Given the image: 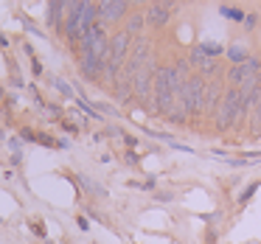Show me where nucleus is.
Returning a JSON list of instances; mask_svg holds the SVG:
<instances>
[{
    "label": "nucleus",
    "mask_w": 261,
    "mask_h": 244,
    "mask_svg": "<svg viewBox=\"0 0 261 244\" xmlns=\"http://www.w3.org/2000/svg\"><path fill=\"white\" fill-rule=\"evenodd\" d=\"M182 79L174 68H160L154 76V110L158 113H171V101L180 96Z\"/></svg>",
    "instance_id": "nucleus-1"
},
{
    "label": "nucleus",
    "mask_w": 261,
    "mask_h": 244,
    "mask_svg": "<svg viewBox=\"0 0 261 244\" xmlns=\"http://www.w3.org/2000/svg\"><path fill=\"white\" fill-rule=\"evenodd\" d=\"M202 96H205V82L199 76H188L180 87V96H177V107H171V118L182 121V115H191L197 110H202Z\"/></svg>",
    "instance_id": "nucleus-2"
},
{
    "label": "nucleus",
    "mask_w": 261,
    "mask_h": 244,
    "mask_svg": "<svg viewBox=\"0 0 261 244\" xmlns=\"http://www.w3.org/2000/svg\"><path fill=\"white\" fill-rule=\"evenodd\" d=\"M98 14V3H68V37L70 40H82L90 31L93 17Z\"/></svg>",
    "instance_id": "nucleus-3"
},
{
    "label": "nucleus",
    "mask_w": 261,
    "mask_h": 244,
    "mask_svg": "<svg viewBox=\"0 0 261 244\" xmlns=\"http://www.w3.org/2000/svg\"><path fill=\"white\" fill-rule=\"evenodd\" d=\"M244 113V104H242V90L239 87H230L222 98L219 110H216V126L219 129H230L236 124V118H242Z\"/></svg>",
    "instance_id": "nucleus-4"
},
{
    "label": "nucleus",
    "mask_w": 261,
    "mask_h": 244,
    "mask_svg": "<svg viewBox=\"0 0 261 244\" xmlns=\"http://www.w3.org/2000/svg\"><path fill=\"white\" fill-rule=\"evenodd\" d=\"M132 51V37L126 34V31H118V34L110 40V53H107V79L113 82L115 79V70L124 65V59H126V53Z\"/></svg>",
    "instance_id": "nucleus-5"
},
{
    "label": "nucleus",
    "mask_w": 261,
    "mask_h": 244,
    "mask_svg": "<svg viewBox=\"0 0 261 244\" xmlns=\"http://www.w3.org/2000/svg\"><path fill=\"white\" fill-rule=\"evenodd\" d=\"M154 76H158V68H154V62L149 59V62L135 73V82H132V87H135V96H138V98L149 101V93H152V82H154Z\"/></svg>",
    "instance_id": "nucleus-6"
},
{
    "label": "nucleus",
    "mask_w": 261,
    "mask_h": 244,
    "mask_svg": "<svg viewBox=\"0 0 261 244\" xmlns=\"http://www.w3.org/2000/svg\"><path fill=\"white\" fill-rule=\"evenodd\" d=\"M258 70H261V62H258V59H253V57H250L247 62H242V65H233V68H230V73H227V76H230L233 87H242L244 82H247L250 76H255Z\"/></svg>",
    "instance_id": "nucleus-7"
},
{
    "label": "nucleus",
    "mask_w": 261,
    "mask_h": 244,
    "mask_svg": "<svg viewBox=\"0 0 261 244\" xmlns=\"http://www.w3.org/2000/svg\"><path fill=\"white\" fill-rule=\"evenodd\" d=\"M171 6H174V3H152V6L146 9V23H149V29H163V25L169 23Z\"/></svg>",
    "instance_id": "nucleus-8"
},
{
    "label": "nucleus",
    "mask_w": 261,
    "mask_h": 244,
    "mask_svg": "<svg viewBox=\"0 0 261 244\" xmlns=\"http://www.w3.org/2000/svg\"><path fill=\"white\" fill-rule=\"evenodd\" d=\"M126 9H129L126 0H104V3H98V17L101 20H118L126 14Z\"/></svg>",
    "instance_id": "nucleus-9"
},
{
    "label": "nucleus",
    "mask_w": 261,
    "mask_h": 244,
    "mask_svg": "<svg viewBox=\"0 0 261 244\" xmlns=\"http://www.w3.org/2000/svg\"><path fill=\"white\" fill-rule=\"evenodd\" d=\"M132 76H129V70H121V76H118V82H115V93H118V101H126V98H129V90H135V87H132Z\"/></svg>",
    "instance_id": "nucleus-10"
},
{
    "label": "nucleus",
    "mask_w": 261,
    "mask_h": 244,
    "mask_svg": "<svg viewBox=\"0 0 261 244\" xmlns=\"http://www.w3.org/2000/svg\"><path fill=\"white\" fill-rule=\"evenodd\" d=\"M216 101H219V82H208L205 85V96H202V110L211 113Z\"/></svg>",
    "instance_id": "nucleus-11"
},
{
    "label": "nucleus",
    "mask_w": 261,
    "mask_h": 244,
    "mask_svg": "<svg viewBox=\"0 0 261 244\" xmlns=\"http://www.w3.org/2000/svg\"><path fill=\"white\" fill-rule=\"evenodd\" d=\"M191 59H194V62H197L199 68H202L205 73H208V76H214V73H216V62H214L211 57H205V53L199 51V48H194V51H191Z\"/></svg>",
    "instance_id": "nucleus-12"
},
{
    "label": "nucleus",
    "mask_w": 261,
    "mask_h": 244,
    "mask_svg": "<svg viewBox=\"0 0 261 244\" xmlns=\"http://www.w3.org/2000/svg\"><path fill=\"white\" fill-rule=\"evenodd\" d=\"M227 57H230L233 65H242V62H247V59H250V53H247V48H244V45H239V42H236V45L227 48Z\"/></svg>",
    "instance_id": "nucleus-13"
},
{
    "label": "nucleus",
    "mask_w": 261,
    "mask_h": 244,
    "mask_svg": "<svg viewBox=\"0 0 261 244\" xmlns=\"http://www.w3.org/2000/svg\"><path fill=\"white\" fill-rule=\"evenodd\" d=\"M253 132H255V135H261V93H258V98H255V118H253Z\"/></svg>",
    "instance_id": "nucleus-14"
},
{
    "label": "nucleus",
    "mask_w": 261,
    "mask_h": 244,
    "mask_svg": "<svg viewBox=\"0 0 261 244\" xmlns=\"http://www.w3.org/2000/svg\"><path fill=\"white\" fill-rule=\"evenodd\" d=\"M143 20H146V17H138V14H135V17H132L129 20V25H126V34H138V31H141V25H143Z\"/></svg>",
    "instance_id": "nucleus-15"
},
{
    "label": "nucleus",
    "mask_w": 261,
    "mask_h": 244,
    "mask_svg": "<svg viewBox=\"0 0 261 244\" xmlns=\"http://www.w3.org/2000/svg\"><path fill=\"white\" fill-rule=\"evenodd\" d=\"M199 51H202L205 57H219V53H222V45H214V42H208V45H199Z\"/></svg>",
    "instance_id": "nucleus-16"
},
{
    "label": "nucleus",
    "mask_w": 261,
    "mask_h": 244,
    "mask_svg": "<svg viewBox=\"0 0 261 244\" xmlns=\"http://www.w3.org/2000/svg\"><path fill=\"white\" fill-rule=\"evenodd\" d=\"M222 14H227V17H233V20H242L244 17V14L236 12V9H222Z\"/></svg>",
    "instance_id": "nucleus-17"
},
{
    "label": "nucleus",
    "mask_w": 261,
    "mask_h": 244,
    "mask_svg": "<svg viewBox=\"0 0 261 244\" xmlns=\"http://www.w3.org/2000/svg\"><path fill=\"white\" fill-rule=\"evenodd\" d=\"M244 23H247V31H253V25H255V17L250 14V17H244Z\"/></svg>",
    "instance_id": "nucleus-18"
}]
</instances>
